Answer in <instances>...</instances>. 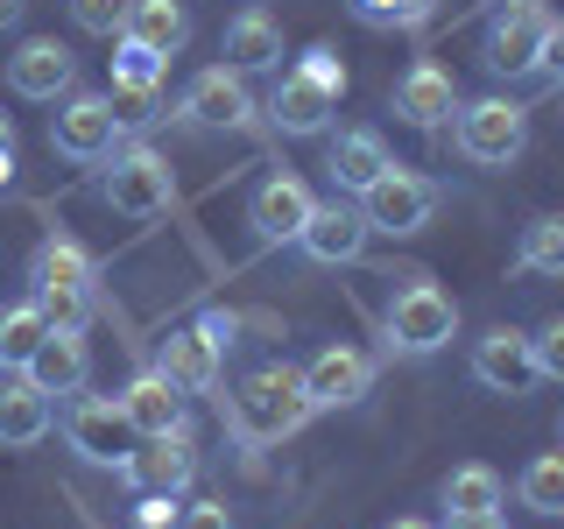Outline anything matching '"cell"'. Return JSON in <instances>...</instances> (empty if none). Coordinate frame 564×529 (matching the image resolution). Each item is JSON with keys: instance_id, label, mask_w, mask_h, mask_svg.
Here are the masks:
<instances>
[{"instance_id": "cell-1", "label": "cell", "mask_w": 564, "mask_h": 529, "mask_svg": "<svg viewBox=\"0 0 564 529\" xmlns=\"http://www.w3.org/2000/svg\"><path fill=\"white\" fill-rule=\"evenodd\" d=\"M311 417L317 410L304 396V367H290V360L254 367V375L226 396V423H234L240 445H282V438H296Z\"/></svg>"}, {"instance_id": "cell-2", "label": "cell", "mask_w": 564, "mask_h": 529, "mask_svg": "<svg viewBox=\"0 0 564 529\" xmlns=\"http://www.w3.org/2000/svg\"><path fill=\"white\" fill-rule=\"evenodd\" d=\"M29 296L43 304L50 325L85 332V317L99 311V261L85 255L70 234H50V240L29 255Z\"/></svg>"}, {"instance_id": "cell-3", "label": "cell", "mask_w": 564, "mask_h": 529, "mask_svg": "<svg viewBox=\"0 0 564 529\" xmlns=\"http://www.w3.org/2000/svg\"><path fill=\"white\" fill-rule=\"evenodd\" d=\"M452 332H458V304L437 282H402L395 296H388V311H381V346L388 353H402V360H431V353H445L452 346Z\"/></svg>"}, {"instance_id": "cell-4", "label": "cell", "mask_w": 564, "mask_h": 529, "mask_svg": "<svg viewBox=\"0 0 564 529\" xmlns=\"http://www.w3.org/2000/svg\"><path fill=\"white\" fill-rule=\"evenodd\" d=\"M452 149L480 170H508L529 149V114L516 99L487 93V99H458L452 106Z\"/></svg>"}, {"instance_id": "cell-5", "label": "cell", "mask_w": 564, "mask_h": 529, "mask_svg": "<svg viewBox=\"0 0 564 529\" xmlns=\"http://www.w3.org/2000/svg\"><path fill=\"white\" fill-rule=\"evenodd\" d=\"M99 198L113 205L120 219H163L170 198H176V176H170V163L149 149V141H120V149L106 155Z\"/></svg>"}, {"instance_id": "cell-6", "label": "cell", "mask_w": 564, "mask_h": 529, "mask_svg": "<svg viewBox=\"0 0 564 529\" xmlns=\"http://www.w3.org/2000/svg\"><path fill=\"white\" fill-rule=\"evenodd\" d=\"M551 22H557V14L543 8V0H501V8H494V22H487V35H480L487 78H529V71H543Z\"/></svg>"}, {"instance_id": "cell-7", "label": "cell", "mask_w": 564, "mask_h": 529, "mask_svg": "<svg viewBox=\"0 0 564 529\" xmlns=\"http://www.w3.org/2000/svg\"><path fill=\"white\" fill-rule=\"evenodd\" d=\"M360 219H367V234H388V240H410L423 234V226L437 219V184L423 170H402V163H388L375 184L360 191Z\"/></svg>"}, {"instance_id": "cell-8", "label": "cell", "mask_w": 564, "mask_h": 529, "mask_svg": "<svg viewBox=\"0 0 564 529\" xmlns=\"http://www.w3.org/2000/svg\"><path fill=\"white\" fill-rule=\"evenodd\" d=\"M120 114L106 93H64L57 99V120H50V149L64 155V163H106V155L120 149Z\"/></svg>"}, {"instance_id": "cell-9", "label": "cell", "mask_w": 564, "mask_h": 529, "mask_svg": "<svg viewBox=\"0 0 564 529\" xmlns=\"http://www.w3.org/2000/svg\"><path fill=\"white\" fill-rule=\"evenodd\" d=\"M176 114L191 120V128H205V134H240V128H254V93H247V78L234 64H212L198 71V78L184 85V99H176Z\"/></svg>"}, {"instance_id": "cell-10", "label": "cell", "mask_w": 564, "mask_h": 529, "mask_svg": "<svg viewBox=\"0 0 564 529\" xmlns=\"http://www.w3.org/2000/svg\"><path fill=\"white\" fill-rule=\"evenodd\" d=\"M120 481L134 494H184L198 481V445H191V431H170V438H134L128 458H120Z\"/></svg>"}, {"instance_id": "cell-11", "label": "cell", "mask_w": 564, "mask_h": 529, "mask_svg": "<svg viewBox=\"0 0 564 529\" xmlns=\"http://www.w3.org/2000/svg\"><path fill=\"white\" fill-rule=\"evenodd\" d=\"M64 445L85 458V466H120L134 445L128 417H120V396H78L64 410Z\"/></svg>"}, {"instance_id": "cell-12", "label": "cell", "mask_w": 564, "mask_h": 529, "mask_svg": "<svg viewBox=\"0 0 564 529\" xmlns=\"http://www.w3.org/2000/svg\"><path fill=\"white\" fill-rule=\"evenodd\" d=\"M311 205H317V198H311L304 176L275 170V176H261L254 198H247V226H254V240H261V247H290V240L311 226Z\"/></svg>"}, {"instance_id": "cell-13", "label": "cell", "mask_w": 564, "mask_h": 529, "mask_svg": "<svg viewBox=\"0 0 564 529\" xmlns=\"http://www.w3.org/2000/svg\"><path fill=\"white\" fill-rule=\"evenodd\" d=\"M155 375H163L176 396H212L226 375V346L212 339L205 325H184V332H170L163 346H155Z\"/></svg>"}, {"instance_id": "cell-14", "label": "cell", "mask_w": 564, "mask_h": 529, "mask_svg": "<svg viewBox=\"0 0 564 529\" xmlns=\"http://www.w3.org/2000/svg\"><path fill=\"white\" fill-rule=\"evenodd\" d=\"M473 381L494 388V396H529L543 375H536V353H529V332L516 325H494L473 339Z\"/></svg>"}, {"instance_id": "cell-15", "label": "cell", "mask_w": 564, "mask_h": 529, "mask_svg": "<svg viewBox=\"0 0 564 529\" xmlns=\"http://www.w3.org/2000/svg\"><path fill=\"white\" fill-rule=\"evenodd\" d=\"M261 114H269V128H275V134H290V141H311V134H332V114H339V93H325V85H311L304 71H282Z\"/></svg>"}, {"instance_id": "cell-16", "label": "cell", "mask_w": 564, "mask_h": 529, "mask_svg": "<svg viewBox=\"0 0 564 529\" xmlns=\"http://www.w3.org/2000/svg\"><path fill=\"white\" fill-rule=\"evenodd\" d=\"M367 388H375V360H367L360 346H325V353H311V367H304L311 410H352Z\"/></svg>"}, {"instance_id": "cell-17", "label": "cell", "mask_w": 564, "mask_h": 529, "mask_svg": "<svg viewBox=\"0 0 564 529\" xmlns=\"http://www.w3.org/2000/svg\"><path fill=\"white\" fill-rule=\"evenodd\" d=\"M8 85L22 99H50V106H57L64 93H78V57H70L57 35H29V43L8 57Z\"/></svg>"}, {"instance_id": "cell-18", "label": "cell", "mask_w": 564, "mask_h": 529, "mask_svg": "<svg viewBox=\"0 0 564 529\" xmlns=\"http://www.w3.org/2000/svg\"><path fill=\"white\" fill-rule=\"evenodd\" d=\"M388 163H395V155H388V134L381 128H339V134H325V176H332V191H346V198H360Z\"/></svg>"}, {"instance_id": "cell-19", "label": "cell", "mask_w": 564, "mask_h": 529, "mask_svg": "<svg viewBox=\"0 0 564 529\" xmlns=\"http://www.w3.org/2000/svg\"><path fill=\"white\" fill-rule=\"evenodd\" d=\"M22 381H35L43 396H78V388L93 381V346H85V332H70V325H50V339L29 353Z\"/></svg>"}, {"instance_id": "cell-20", "label": "cell", "mask_w": 564, "mask_h": 529, "mask_svg": "<svg viewBox=\"0 0 564 529\" xmlns=\"http://www.w3.org/2000/svg\"><path fill=\"white\" fill-rule=\"evenodd\" d=\"M296 247H304L311 261H325V269H339V261H360V247H367V219H360V205H346V198L311 205V226L296 234Z\"/></svg>"}, {"instance_id": "cell-21", "label": "cell", "mask_w": 564, "mask_h": 529, "mask_svg": "<svg viewBox=\"0 0 564 529\" xmlns=\"http://www.w3.org/2000/svg\"><path fill=\"white\" fill-rule=\"evenodd\" d=\"M120 417H128V431L134 438H170V431H191L184 423V396H176V388L155 375H134L128 388H120Z\"/></svg>"}, {"instance_id": "cell-22", "label": "cell", "mask_w": 564, "mask_h": 529, "mask_svg": "<svg viewBox=\"0 0 564 529\" xmlns=\"http://www.w3.org/2000/svg\"><path fill=\"white\" fill-rule=\"evenodd\" d=\"M452 106H458V85H452L445 64H410L395 78V114L410 120V128H445Z\"/></svg>"}, {"instance_id": "cell-23", "label": "cell", "mask_w": 564, "mask_h": 529, "mask_svg": "<svg viewBox=\"0 0 564 529\" xmlns=\"http://www.w3.org/2000/svg\"><path fill=\"white\" fill-rule=\"evenodd\" d=\"M120 35L141 43V50H155V57H184V43H191V0H128Z\"/></svg>"}, {"instance_id": "cell-24", "label": "cell", "mask_w": 564, "mask_h": 529, "mask_svg": "<svg viewBox=\"0 0 564 529\" xmlns=\"http://www.w3.org/2000/svg\"><path fill=\"white\" fill-rule=\"evenodd\" d=\"M219 50H226V64H234L240 78H247V71H282V22L269 8H240L234 22H226Z\"/></svg>"}, {"instance_id": "cell-25", "label": "cell", "mask_w": 564, "mask_h": 529, "mask_svg": "<svg viewBox=\"0 0 564 529\" xmlns=\"http://www.w3.org/2000/svg\"><path fill=\"white\" fill-rule=\"evenodd\" d=\"M50 396L35 381H0V452H22L50 438Z\"/></svg>"}, {"instance_id": "cell-26", "label": "cell", "mask_w": 564, "mask_h": 529, "mask_svg": "<svg viewBox=\"0 0 564 529\" xmlns=\"http://www.w3.org/2000/svg\"><path fill=\"white\" fill-rule=\"evenodd\" d=\"M437 501H445V516H501L508 481L487 458H466V466H452L445 481H437Z\"/></svg>"}, {"instance_id": "cell-27", "label": "cell", "mask_w": 564, "mask_h": 529, "mask_svg": "<svg viewBox=\"0 0 564 529\" xmlns=\"http://www.w3.org/2000/svg\"><path fill=\"white\" fill-rule=\"evenodd\" d=\"M516 269H522V276H551V282H564V212H536V219L522 226Z\"/></svg>"}, {"instance_id": "cell-28", "label": "cell", "mask_w": 564, "mask_h": 529, "mask_svg": "<svg viewBox=\"0 0 564 529\" xmlns=\"http://www.w3.org/2000/svg\"><path fill=\"white\" fill-rule=\"evenodd\" d=\"M50 339V317H43V304H35V296H22V304H8L0 311V367H8V375H22L29 367V353Z\"/></svg>"}, {"instance_id": "cell-29", "label": "cell", "mask_w": 564, "mask_h": 529, "mask_svg": "<svg viewBox=\"0 0 564 529\" xmlns=\"http://www.w3.org/2000/svg\"><path fill=\"white\" fill-rule=\"evenodd\" d=\"M516 501L529 508V516L564 522V452H536V458H529L522 481H516Z\"/></svg>"}, {"instance_id": "cell-30", "label": "cell", "mask_w": 564, "mask_h": 529, "mask_svg": "<svg viewBox=\"0 0 564 529\" xmlns=\"http://www.w3.org/2000/svg\"><path fill=\"white\" fill-rule=\"evenodd\" d=\"M163 71H170V57L128 43V35L113 43V93H163Z\"/></svg>"}, {"instance_id": "cell-31", "label": "cell", "mask_w": 564, "mask_h": 529, "mask_svg": "<svg viewBox=\"0 0 564 529\" xmlns=\"http://www.w3.org/2000/svg\"><path fill=\"white\" fill-rule=\"evenodd\" d=\"M431 8L437 0H352V14H360L367 29H416Z\"/></svg>"}, {"instance_id": "cell-32", "label": "cell", "mask_w": 564, "mask_h": 529, "mask_svg": "<svg viewBox=\"0 0 564 529\" xmlns=\"http://www.w3.org/2000/svg\"><path fill=\"white\" fill-rule=\"evenodd\" d=\"M70 22L85 35H106V43H120V22H128V0H70Z\"/></svg>"}, {"instance_id": "cell-33", "label": "cell", "mask_w": 564, "mask_h": 529, "mask_svg": "<svg viewBox=\"0 0 564 529\" xmlns=\"http://www.w3.org/2000/svg\"><path fill=\"white\" fill-rule=\"evenodd\" d=\"M529 353H536V375L543 381H564V317H551V325L529 332Z\"/></svg>"}, {"instance_id": "cell-34", "label": "cell", "mask_w": 564, "mask_h": 529, "mask_svg": "<svg viewBox=\"0 0 564 529\" xmlns=\"http://www.w3.org/2000/svg\"><path fill=\"white\" fill-rule=\"evenodd\" d=\"M296 71H304L311 85H325V93H346V64H339V50H332V43H311L304 57H296Z\"/></svg>"}, {"instance_id": "cell-35", "label": "cell", "mask_w": 564, "mask_h": 529, "mask_svg": "<svg viewBox=\"0 0 564 529\" xmlns=\"http://www.w3.org/2000/svg\"><path fill=\"white\" fill-rule=\"evenodd\" d=\"M170 529H240V522H234V508H226V501H184Z\"/></svg>"}, {"instance_id": "cell-36", "label": "cell", "mask_w": 564, "mask_h": 529, "mask_svg": "<svg viewBox=\"0 0 564 529\" xmlns=\"http://www.w3.org/2000/svg\"><path fill=\"white\" fill-rule=\"evenodd\" d=\"M176 494H134V529H170L176 522Z\"/></svg>"}, {"instance_id": "cell-37", "label": "cell", "mask_w": 564, "mask_h": 529, "mask_svg": "<svg viewBox=\"0 0 564 529\" xmlns=\"http://www.w3.org/2000/svg\"><path fill=\"white\" fill-rule=\"evenodd\" d=\"M106 99H113L120 128H149V120H155V93H106Z\"/></svg>"}, {"instance_id": "cell-38", "label": "cell", "mask_w": 564, "mask_h": 529, "mask_svg": "<svg viewBox=\"0 0 564 529\" xmlns=\"http://www.w3.org/2000/svg\"><path fill=\"white\" fill-rule=\"evenodd\" d=\"M543 71H557V85H564V22H551V43H543Z\"/></svg>"}, {"instance_id": "cell-39", "label": "cell", "mask_w": 564, "mask_h": 529, "mask_svg": "<svg viewBox=\"0 0 564 529\" xmlns=\"http://www.w3.org/2000/svg\"><path fill=\"white\" fill-rule=\"evenodd\" d=\"M445 529H501V516H445Z\"/></svg>"}, {"instance_id": "cell-40", "label": "cell", "mask_w": 564, "mask_h": 529, "mask_svg": "<svg viewBox=\"0 0 564 529\" xmlns=\"http://www.w3.org/2000/svg\"><path fill=\"white\" fill-rule=\"evenodd\" d=\"M22 14H29V0H0V29H14Z\"/></svg>"}, {"instance_id": "cell-41", "label": "cell", "mask_w": 564, "mask_h": 529, "mask_svg": "<svg viewBox=\"0 0 564 529\" xmlns=\"http://www.w3.org/2000/svg\"><path fill=\"white\" fill-rule=\"evenodd\" d=\"M14 184V149H0V191Z\"/></svg>"}, {"instance_id": "cell-42", "label": "cell", "mask_w": 564, "mask_h": 529, "mask_svg": "<svg viewBox=\"0 0 564 529\" xmlns=\"http://www.w3.org/2000/svg\"><path fill=\"white\" fill-rule=\"evenodd\" d=\"M0 149H14V120L8 114H0Z\"/></svg>"}, {"instance_id": "cell-43", "label": "cell", "mask_w": 564, "mask_h": 529, "mask_svg": "<svg viewBox=\"0 0 564 529\" xmlns=\"http://www.w3.org/2000/svg\"><path fill=\"white\" fill-rule=\"evenodd\" d=\"M388 529H437V522H416V516H402V522H388Z\"/></svg>"}, {"instance_id": "cell-44", "label": "cell", "mask_w": 564, "mask_h": 529, "mask_svg": "<svg viewBox=\"0 0 564 529\" xmlns=\"http://www.w3.org/2000/svg\"><path fill=\"white\" fill-rule=\"evenodd\" d=\"M557 452H564V438H557Z\"/></svg>"}]
</instances>
